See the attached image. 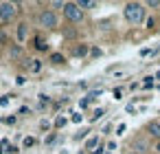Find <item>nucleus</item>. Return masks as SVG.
Returning <instances> with one entry per match:
<instances>
[{"instance_id": "f257e3e1", "label": "nucleus", "mask_w": 160, "mask_h": 154, "mask_svg": "<svg viewBox=\"0 0 160 154\" xmlns=\"http://www.w3.org/2000/svg\"><path fill=\"white\" fill-rule=\"evenodd\" d=\"M123 16L129 24H140L145 20V5L142 3H127L123 9Z\"/></svg>"}, {"instance_id": "f03ea898", "label": "nucleus", "mask_w": 160, "mask_h": 154, "mask_svg": "<svg viewBox=\"0 0 160 154\" xmlns=\"http://www.w3.org/2000/svg\"><path fill=\"white\" fill-rule=\"evenodd\" d=\"M38 24L42 29H57L59 27V18L53 9H42L40 16H38Z\"/></svg>"}, {"instance_id": "7ed1b4c3", "label": "nucleus", "mask_w": 160, "mask_h": 154, "mask_svg": "<svg viewBox=\"0 0 160 154\" xmlns=\"http://www.w3.org/2000/svg\"><path fill=\"white\" fill-rule=\"evenodd\" d=\"M64 18L68 20V22H81L83 20V11L79 9V5L77 3H66L64 5Z\"/></svg>"}, {"instance_id": "20e7f679", "label": "nucleus", "mask_w": 160, "mask_h": 154, "mask_svg": "<svg viewBox=\"0 0 160 154\" xmlns=\"http://www.w3.org/2000/svg\"><path fill=\"white\" fill-rule=\"evenodd\" d=\"M18 13V5L16 3H0V20L2 22H11Z\"/></svg>"}, {"instance_id": "39448f33", "label": "nucleus", "mask_w": 160, "mask_h": 154, "mask_svg": "<svg viewBox=\"0 0 160 154\" xmlns=\"http://www.w3.org/2000/svg\"><path fill=\"white\" fill-rule=\"evenodd\" d=\"M145 132H147V136L160 141V119H151V121L145 125Z\"/></svg>"}, {"instance_id": "423d86ee", "label": "nucleus", "mask_w": 160, "mask_h": 154, "mask_svg": "<svg viewBox=\"0 0 160 154\" xmlns=\"http://www.w3.org/2000/svg\"><path fill=\"white\" fill-rule=\"evenodd\" d=\"M132 150H134L136 154H142V152L151 150V145H149V141H147L145 136H136V139L132 141Z\"/></svg>"}, {"instance_id": "0eeeda50", "label": "nucleus", "mask_w": 160, "mask_h": 154, "mask_svg": "<svg viewBox=\"0 0 160 154\" xmlns=\"http://www.w3.org/2000/svg\"><path fill=\"white\" fill-rule=\"evenodd\" d=\"M16 35H18V42H20V44H22V42H27L29 24H27V22H20V24H18V33H16Z\"/></svg>"}, {"instance_id": "6e6552de", "label": "nucleus", "mask_w": 160, "mask_h": 154, "mask_svg": "<svg viewBox=\"0 0 160 154\" xmlns=\"http://www.w3.org/2000/svg\"><path fill=\"white\" fill-rule=\"evenodd\" d=\"M90 53V46L88 44H75V49H72V55L75 57H86Z\"/></svg>"}, {"instance_id": "1a4fd4ad", "label": "nucleus", "mask_w": 160, "mask_h": 154, "mask_svg": "<svg viewBox=\"0 0 160 154\" xmlns=\"http://www.w3.org/2000/svg\"><path fill=\"white\" fill-rule=\"evenodd\" d=\"M77 5H79L81 11H86V9H97V7H99V3H94V0H79Z\"/></svg>"}, {"instance_id": "9d476101", "label": "nucleus", "mask_w": 160, "mask_h": 154, "mask_svg": "<svg viewBox=\"0 0 160 154\" xmlns=\"http://www.w3.org/2000/svg\"><path fill=\"white\" fill-rule=\"evenodd\" d=\"M51 62H53V64H64L66 57H64L62 53H51Z\"/></svg>"}, {"instance_id": "9b49d317", "label": "nucleus", "mask_w": 160, "mask_h": 154, "mask_svg": "<svg viewBox=\"0 0 160 154\" xmlns=\"http://www.w3.org/2000/svg\"><path fill=\"white\" fill-rule=\"evenodd\" d=\"M99 145V136H90L88 141H86V150H94Z\"/></svg>"}, {"instance_id": "f8f14e48", "label": "nucleus", "mask_w": 160, "mask_h": 154, "mask_svg": "<svg viewBox=\"0 0 160 154\" xmlns=\"http://www.w3.org/2000/svg\"><path fill=\"white\" fill-rule=\"evenodd\" d=\"M35 49H38V51H46V49H48V44L44 42V38H38V40H35Z\"/></svg>"}, {"instance_id": "ddd939ff", "label": "nucleus", "mask_w": 160, "mask_h": 154, "mask_svg": "<svg viewBox=\"0 0 160 154\" xmlns=\"http://www.w3.org/2000/svg\"><path fill=\"white\" fill-rule=\"evenodd\" d=\"M42 71V62L40 60H31V73H40Z\"/></svg>"}, {"instance_id": "4468645a", "label": "nucleus", "mask_w": 160, "mask_h": 154, "mask_svg": "<svg viewBox=\"0 0 160 154\" xmlns=\"http://www.w3.org/2000/svg\"><path fill=\"white\" fill-rule=\"evenodd\" d=\"M9 53H11V57H13V60H18V57L22 55V49L16 44V46H11V51H9Z\"/></svg>"}, {"instance_id": "2eb2a0df", "label": "nucleus", "mask_w": 160, "mask_h": 154, "mask_svg": "<svg viewBox=\"0 0 160 154\" xmlns=\"http://www.w3.org/2000/svg\"><path fill=\"white\" fill-rule=\"evenodd\" d=\"M153 79H156L153 75H147V77L142 79V86H145V88H151V86H153Z\"/></svg>"}, {"instance_id": "dca6fc26", "label": "nucleus", "mask_w": 160, "mask_h": 154, "mask_svg": "<svg viewBox=\"0 0 160 154\" xmlns=\"http://www.w3.org/2000/svg\"><path fill=\"white\" fill-rule=\"evenodd\" d=\"M99 97H101V90H92V93H90V95H88L86 99H88V101H97Z\"/></svg>"}, {"instance_id": "f3484780", "label": "nucleus", "mask_w": 160, "mask_h": 154, "mask_svg": "<svg viewBox=\"0 0 160 154\" xmlns=\"http://www.w3.org/2000/svg\"><path fill=\"white\" fill-rule=\"evenodd\" d=\"M66 123H68V119H66V117H57V119H55V128H64Z\"/></svg>"}, {"instance_id": "a211bd4d", "label": "nucleus", "mask_w": 160, "mask_h": 154, "mask_svg": "<svg viewBox=\"0 0 160 154\" xmlns=\"http://www.w3.org/2000/svg\"><path fill=\"white\" fill-rule=\"evenodd\" d=\"M103 112H105L103 108H99V110H94V114H92V121H97V119H101V117H103Z\"/></svg>"}, {"instance_id": "6ab92c4d", "label": "nucleus", "mask_w": 160, "mask_h": 154, "mask_svg": "<svg viewBox=\"0 0 160 154\" xmlns=\"http://www.w3.org/2000/svg\"><path fill=\"white\" fill-rule=\"evenodd\" d=\"M145 7H151V9H158V7H160V0H149V3H147Z\"/></svg>"}, {"instance_id": "aec40b11", "label": "nucleus", "mask_w": 160, "mask_h": 154, "mask_svg": "<svg viewBox=\"0 0 160 154\" xmlns=\"http://www.w3.org/2000/svg\"><path fill=\"white\" fill-rule=\"evenodd\" d=\"M31 145H35V139L33 136H27L24 139V147H31Z\"/></svg>"}, {"instance_id": "412c9836", "label": "nucleus", "mask_w": 160, "mask_h": 154, "mask_svg": "<svg viewBox=\"0 0 160 154\" xmlns=\"http://www.w3.org/2000/svg\"><path fill=\"white\" fill-rule=\"evenodd\" d=\"M90 53H92V57H101V49H97V46L90 49Z\"/></svg>"}, {"instance_id": "4be33fe9", "label": "nucleus", "mask_w": 160, "mask_h": 154, "mask_svg": "<svg viewBox=\"0 0 160 154\" xmlns=\"http://www.w3.org/2000/svg\"><path fill=\"white\" fill-rule=\"evenodd\" d=\"M121 95H123V90H121V88H114V97L121 99Z\"/></svg>"}, {"instance_id": "5701e85b", "label": "nucleus", "mask_w": 160, "mask_h": 154, "mask_svg": "<svg viewBox=\"0 0 160 154\" xmlns=\"http://www.w3.org/2000/svg\"><path fill=\"white\" fill-rule=\"evenodd\" d=\"M72 121H75V123H79V121H81V114H79V112H75V114H72Z\"/></svg>"}, {"instance_id": "b1692460", "label": "nucleus", "mask_w": 160, "mask_h": 154, "mask_svg": "<svg viewBox=\"0 0 160 154\" xmlns=\"http://www.w3.org/2000/svg\"><path fill=\"white\" fill-rule=\"evenodd\" d=\"M40 128H42V130H48V128H51V123H48V121H42V123H40Z\"/></svg>"}, {"instance_id": "393cba45", "label": "nucleus", "mask_w": 160, "mask_h": 154, "mask_svg": "<svg viewBox=\"0 0 160 154\" xmlns=\"http://www.w3.org/2000/svg\"><path fill=\"white\" fill-rule=\"evenodd\" d=\"M123 132H125V123H121V125L116 128V134H123Z\"/></svg>"}, {"instance_id": "a878e982", "label": "nucleus", "mask_w": 160, "mask_h": 154, "mask_svg": "<svg viewBox=\"0 0 160 154\" xmlns=\"http://www.w3.org/2000/svg\"><path fill=\"white\" fill-rule=\"evenodd\" d=\"M153 152H156V154H160V141H156V143H153Z\"/></svg>"}, {"instance_id": "bb28decb", "label": "nucleus", "mask_w": 160, "mask_h": 154, "mask_svg": "<svg viewBox=\"0 0 160 154\" xmlns=\"http://www.w3.org/2000/svg\"><path fill=\"white\" fill-rule=\"evenodd\" d=\"M53 141H55V134H48V136H46V143H48V145H51V143H53Z\"/></svg>"}, {"instance_id": "cd10ccee", "label": "nucleus", "mask_w": 160, "mask_h": 154, "mask_svg": "<svg viewBox=\"0 0 160 154\" xmlns=\"http://www.w3.org/2000/svg\"><path fill=\"white\" fill-rule=\"evenodd\" d=\"M108 150H110V152H112V150H116V143H114V141H110V143H108Z\"/></svg>"}, {"instance_id": "c85d7f7f", "label": "nucleus", "mask_w": 160, "mask_h": 154, "mask_svg": "<svg viewBox=\"0 0 160 154\" xmlns=\"http://www.w3.org/2000/svg\"><path fill=\"white\" fill-rule=\"evenodd\" d=\"M0 44H5V33H0Z\"/></svg>"}, {"instance_id": "c756f323", "label": "nucleus", "mask_w": 160, "mask_h": 154, "mask_svg": "<svg viewBox=\"0 0 160 154\" xmlns=\"http://www.w3.org/2000/svg\"><path fill=\"white\" fill-rule=\"evenodd\" d=\"M156 79H160V71H158V73H156Z\"/></svg>"}, {"instance_id": "7c9ffc66", "label": "nucleus", "mask_w": 160, "mask_h": 154, "mask_svg": "<svg viewBox=\"0 0 160 154\" xmlns=\"http://www.w3.org/2000/svg\"><path fill=\"white\" fill-rule=\"evenodd\" d=\"M127 154H136V152H127Z\"/></svg>"}, {"instance_id": "2f4dec72", "label": "nucleus", "mask_w": 160, "mask_h": 154, "mask_svg": "<svg viewBox=\"0 0 160 154\" xmlns=\"http://www.w3.org/2000/svg\"><path fill=\"white\" fill-rule=\"evenodd\" d=\"M108 154H112V152H108Z\"/></svg>"}]
</instances>
